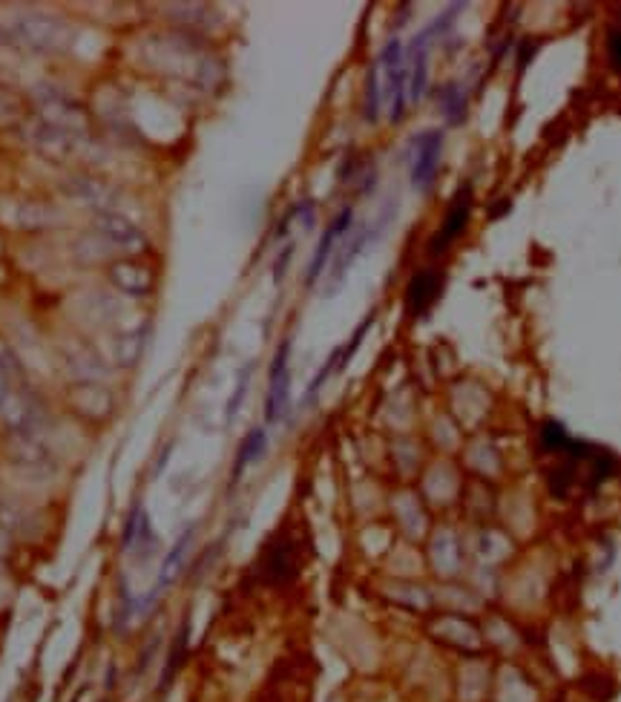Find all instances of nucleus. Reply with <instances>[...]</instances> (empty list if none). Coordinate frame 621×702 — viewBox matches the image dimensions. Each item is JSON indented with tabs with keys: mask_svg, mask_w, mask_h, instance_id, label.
Here are the masks:
<instances>
[{
	"mask_svg": "<svg viewBox=\"0 0 621 702\" xmlns=\"http://www.w3.org/2000/svg\"><path fill=\"white\" fill-rule=\"evenodd\" d=\"M69 26L44 12H21L0 21V41L32 52H55L69 44Z\"/></svg>",
	"mask_w": 621,
	"mask_h": 702,
	"instance_id": "nucleus-1",
	"label": "nucleus"
},
{
	"mask_svg": "<svg viewBox=\"0 0 621 702\" xmlns=\"http://www.w3.org/2000/svg\"><path fill=\"white\" fill-rule=\"evenodd\" d=\"M374 78L380 87L383 98V110L397 124L406 116V101H409V70H406V49L400 44V38H391L383 47V52L374 61Z\"/></svg>",
	"mask_w": 621,
	"mask_h": 702,
	"instance_id": "nucleus-2",
	"label": "nucleus"
},
{
	"mask_svg": "<svg viewBox=\"0 0 621 702\" xmlns=\"http://www.w3.org/2000/svg\"><path fill=\"white\" fill-rule=\"evenodd\" d=\"M0 421L6 423L12 435H41L46 426V409L29 386H9L0 398Z\"/></svg>",
	"mask_w": 621,
	"mask_h": 702,
	"instance_id": "nucleus-3",
	"label": "nucleus"
},
{
	"mask_svg": "<svg viewBox=\"0 0 621 702\" xmlns=\"http://www.w3.org/2000/svg\"><path fill=\"white\" fill-rule=\"evenodd\" d=\"M443 159V130H423L409 144V179L417 193H429Z\"/></svg>",
	"mask_w": 621,
	"mask_h": 702,
	"instance_id": "nucleus-4",
	"label": "nucleus"
},
{
	"mask_svg": "<svg viewBox=\"0 0 621 702\" xmlns=\"http://www.w3.org/2000/svg\"><path fill=\"white\" fill-rule=\"evenodd\" d=\"M38 118H44V121L67 130V133H75L81 139L90 130V118L84 113V107L75 98H69L67 93L55 90V87H41L38 90Z\"/></svg>",
	"mask_w": 621,
	"mask_h": 702,
	"instance_id": "nucleus-5",
	"label": "nucleus"
},
{
	"mask_svg": "<svg viewBox=\"0 0 621 702\" xmlns=\"http://www.w3.org/2000/svg\"><path fill=\"white\" fill-rule=\"evenodd\" d=\"M297 544L288 536H276L265 544L259 562H256V576L265 585H288L297 576Z\"/></svg>",
	"mask_w": 621,
	"mask_h": 702,
	"instance_id": "nucleus-6",
	"label": "nucleus"
},
{
	"mask_svg": "<svg viewBox=\"0 0 621 702\" xmlns=\"http://www.w3.org/2000/svg\"><path fill=\"white\" fill-rule=\"evenodd\" d=\"M291 337L279 343L274 360H271V372H268V398H265V421L279 423L288 412L291 403Z\"/></svg>",
	"mask_w": 621,
	"mask_h": 702,
	"instance_id": "nucleus-7",
	"label": "nucleus"
},
{
	"mask_svg": "<svg viewBox=\"0 0 621 702\" xmlns=\"http://www.w3.org/2000/svg\"><path fill=\"white\" fill-rule=\"evenodd\" d=\"M469 216H472V182H466V185H460L455 190V196L449 202V211H446L443 222H440V231L429 242V254L432 257H440V254L449 251V245L466 231Z\"/></svg>",
	"mask_w": 621,
	"mask_h": 702,
	"instance_id": "nucleus-8",
	"label": "nucleus"
},
{
	"mask_svg": "<svg viewBox=\"0 0 621 702\" xmlns=\"http://www.w3.org/2000/svg\"><path fill=\"white\" fill-rule=\"evenodd\" d=\"M26 139L29 144L46 156L52 162H64V159H72L78 153V144H81V136L75 133H67L55 124H49L44 118H32V124L26 127Z\"/></svg>",
	"mask_w": 621,
	"mask_h": 702,
	"instance_id": "nucleus-9",
	"label": "nucleus"
},
{
	"mask_svg": "<svg viewBox=\"0 0 621 702\" xmlns=\"http://www.w3.org/2000/svg\"><path fill=\"white\" fill-rule=\"evenodd\" d=\"M389 225V216H383L374 228L371 225H366V228H360V231H354V234H348L340 242V251H337V257H334V268H331V277H328V294H337V288L343 285L345 274L351 271V265H354V259L360 257L363 251H366L368 242H374L377 236L383 234V228Z\"/></svg>",
	"mask_w": 621,
	"mask_h": 702,
	"instance_id": "nucleus-10",
	"label": "nucleus"
},
{
	"mask_svg": "<svg viewBox=\"0 0 621 702\" xmlns=\"http://www.w3.org/2000/svg\"><path fill=\"white\" fill-rule=\"evenodd\" d=\"M95 228L113 248L124 251V254H144L147 251V236L141 234V228L124 213L101 211L95 219Z\"/></svg>",
	"mask_w": 621,
	"mask_h": 702,
	"instance_id": "nucleus-11",
	"label": "nucleus"
},
{
	"mask_svg": "<svg viewBox=\"0 0 621 702\" xmlns=\"http://www.w3.org/2000/svg\"><path fill=\"white\" fill-rule=\"evenodd\" d=\"M69 403L72 409L90 423H101L107 421L113 415V392L95 380H81L69 389Z\"/></svg>",
	"mask_w": 621,
	"mask_h": 702,
	"instance_id": "nucleus-12",
	"label": "nucleus"
},
{
	"mask_svg": "<svg viewBox=\"0 0 621 702\" xmlns=\"http://www.w3.org/2000/svg\"><path fill=\"white\" fill-rule=\"evenodd\" d=\"M351 228H354V208L348 205V208H343V211L331 219V225L325 228V234H322L320 245H317V251H314V257H311V262H308V274H305V282H308V285H314V282L320 280L322 271H325V265H328V259L334 257L337 245L343 242L345 236L351 234Z\"/></svg>",
	"mask_w": 621,
	"mask_h": 702,
	"instance_id": "nucleus-13",
	"label": "nucleus"
},
{
	"mask_svg": "<svg viewBox=\"0 0 621 702\" xmlns=\"http://www.w3.org/2000/svg\"><path fill=\"white\" fill-rule=\"evenodd\" d=\"M193 536H196V524L184 527L182 536H179V539H176V544L170 547V553L164 556V562H161V567H159L156 585H153V590H150V593L141 599V613H147V610L153 608V602L159 599L161 590L176 582V576H179V570H182V564H184V556H187V550H190V544H193Z\"/></svg>",
	"mask_w": 621,
	"mask_h": 702,
	"instance_id": "nucleus-14",
	"label": "nucleus"
},
{
	"mask_svg": "<svg viewBox=\"0 0 621 702\" xmlns=\"http://www.w3.org/2000/svg\"><path fill=\"white\" fill-rule=\"evenodd\" d=\"M443 291V274L435 268H423L417 271L409 285H406V311L412 317H426L429 308L440 300Z\"/></svg>",
	"mask_w": 621,
	"mask_h": 702,
	"instance_id": "nucleus-15",
	"label": "nucleus"
},
{
	"mask_svg": "<svg viewBox=\"0 0 621 702\" xmlns=\"http://www.w3.org/2000/svg\"><path fill=\"white\" fill-rule=\"evenodd\" d=\"M107 277L115 288L127 297H147L153 291V271L147 265H141L136 259H118L107 268Z\"/></svg>",
	"mask_w": 621,
	"mask_h": 702,
	"instance_id": "nucleus-16",
	"label": "nucleus"
},
{
	"mask_svg": "<svg viewBox=\"0 0 621 702\" xmlns=\"http://www.w3.org/2000/svg\"><path fill=\"white\" fill-rule=\"evenodd\" d=\"M153 547H156V536H153L150 518L144 513V507L136 504L127 518V527H124V553H133V556L144 559Z\"/></svg>",
	"mask_w": 621,
	"mask_h": 702,
	"instance_id": "nucleus-17",
	"label": "nucleus"
},
{
	"mask_svg": "<svg viewBox=\"0 0 621 702\" xmlns=\"http://www.w3.org/2000/svg\"><path fill=\"white\" fill-rule=\"evenodd\" d=\"M437 104H440V113L446 118V124L458 127L466 121V113H469V95H466V87L460 81H449L437 90Z\"/></svg>",
	"mask_w": 621,
	"mask_h": 702,
	"instance_id": "nucleus-18",
	"label": "nucleus"
},
{
	"mask_svg": "<svg viewBox=\"0 0 621 702\" xmlns=\"http://www.w3.org/2000/svg\"><path fill=\"white\" fill-rule=\"evenodd\" d=\"M265 444H268V432H265V429H251V432L245 435V441L239 444V452H236V461H233V472H230V481H233V484L242 478L245 469L262 458Z\"/></svg>",
	"mask_w": 621,
	"mask_h": 702,
	"instance_id": "nucleus-19",
	"label": "nucleus"
},
{
	"mask_svg": "<svg viewBox=\"0 0 621 702\" xmlns=\"http://www.w3.org/2000/svg\"><path fill=\"white\" fill-rule=\"evenodd\" d=\"M147 331L150 328L141 326L136 328V331H127V334H118L113 343V357L118 366H136L138 360H141V354H144V346H147Z\"/></svg>",
	"mask_w": 621,
	"mask_h": 702,
	"instance_id": "nucleus-20",
	"label": "nucleus"
},
{
	"mask_svg": "<svg viewBox=\"0 0 621 702\" xmlns=\"http://www.w3.org/2000/svg\"><path fill=\"white\" fill-rule=\"evenodd\" d=\"M23 467H41L49 461L41 435H12V452H9Z\"/></svg>",
	"mask_w": 621,
	"mask_h": 702,
	"instance_id": "nucleus-21",
	"label": "nucleus"
},
{
	"mask_svg": "<svg viewBox=\"0 0 621 702\" xmlns=\"http://www.w3.org/2000/svg\"><path fill=\"white\" fill-rule=\"evenodd\" d=\"M187 645H190V625L184 622L182 628L176 631V639H173V648L167 654V662H164V674H161V688H170L173 677L179 674V668L184 665V656H187Z\"/></svg>",
	"mask_w": 621,
	"mask_h": 702,
	"instance_id": "nucleus-22",
	"label": "nucleus"
},
{
	"mask_svg": "<svg viewBox=\"0 0 621 702\" xmlns=\"http://www.w3.org/2000/svg\"><path fill=\"white\" fill-rule=\"evenodd\" d=\"M0 377L9 383V386H26V372H23L21 360L15 349L0 337Z\"/></svg>",
	"mask_w": 621,
	"mask_h": 702,
	"instance_id": "nucleus-23",
	"label": "nucleus"
},
{
	"mask_svg": "<svg viewBox=\"0 0 621 702\" xmlns=\"http://www.w3.org/2000/svg\"><path fill=\"white\" fill-rule=\"evenodd\" d=\"M251 375H253V363H245V366L239 369V377H236V389H233V395H230V400H228V409H225V423L236 421V415H239V409H242V403H245V395H248V389H251Z\"/></svg>",
	"mask_w": 621,
	"mask_h": 702,
	"instance_id": "nucleus-24",
	"label": "nucleus"
},
{
	"mask_svg": "<svg viewBox=\"0 0 621 702\" xmlns=\"http://www.w3.org/2000/svg\"><path fill=\"white\" fill-rule=\"evenodd\" d=\"M337 366H340V349H334L331 354H328V360L322 363V369L314 375V380L308 383V389H305V398H302V403H311V400L320 395V389L325 386V380L331 375H337Z\"/></svg>",
	"mask_w": 621,
	"mask_h": 702,
	"instance_id": "nucleus-25",
	"label": "nucleus"
},
{
	"mask_svg": "<svg viewBox=\"0 0 621 702\" xmlns=\"http://www.w3.org/2000/svg\"><path fill=\"white\" fill-rule=\"evenodd\" d=\"M607 55H610V64L621 72V24L610 26L607 32Z\"/></svg>",
	"mask_w": 621,
	"mask_h": 702,
	"instance_id": "nucleus-26",
	"label": "nucleus"
},
{
	"mask_svg": "<svg viewBox=\"0 0 621 702\" xmlns=\"http://www.w3.org/2000/svg\"><path fill=\"white\" fill-rule=\"evenodd\" d=\"M538 47H541V41H532V38H524V41L518 44V55H515V58H518V72H521V75H524L529 64H532Z\"/></svg>",
	"mask_w": 621,
	"mask_h": 702,
	"instance_id": "nucleus-27",
	"label": "nucleus"
},
{
	"mask_svg": "<svg viewBox=\"0 0 621 702\" xmlns=\"http://www.w3.org/2000/svg\"><path fill=\"white\" fill-rule=\"evenodd\" d=\"M294 251H297V245H294V242H285V248H282V254L276 257L274 282H282V277H285V271H288V262H291V257H294Z\"/></svg>",
	"mask_w": 621,
	"mask_h": 702,
	"instance_id": "nucleus-28",
	"label": "nucleus"
},
{
	"mask_svg": "<svg viewBox=\"0 0 621 702\" xmlns=\"http://www.w3.org/2000/svg\"><path fill=\"white\" fill-rule=\"evenodd\" d=\"M509 208H512V205H509V199H504V202H501V205H498V208L492 211V219H498V216L509 211Z\"/></svg>",
	"mask_w": 621,
	"mask_h": 702,
	"instance_id": "nucleus-29",
	"label": "nucleus"
},
{
	"mask_svg": "<svg viewBox=\"0 0 621 702\" xmlns=\"http://www.w3.org/2000/svg\"><path fill=\"white\" fill-rule=\"evenodd\" d=\"M6 389H9V383H6V380H3V377H0V398H3V395H6Z\"/></svg>",
	"mask_w": 621,
	"mask_h": 702,
	"instance_id": "nucleus-30",
	"label": "nucleus"
}]
</instances>
